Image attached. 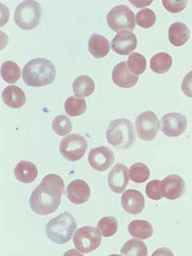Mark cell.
I'll use <instances>...</instances> for the list:
<instances>
[{
	"mask_svg": "<svg viewBox=\"0 0 192 256\" xmlns=\"http://www.w3.org/2000/svg\"><path fill=\"white\" fill-rule=\"evenodd\" d=\"M64 191V182L60 176L54 174L46 176L30 198L32 211L40 216L56 212L60 205Z\"/></svg>",
	"mask_w": 192,
	"mask_h": 256,
	"instance_id": "cell-1",
	"label": "cell"
},
{
	"mask_svg": "<svg viewBox=\"0 0 192 256\" xmlns=\"http://www.w3.org/2000/svg\"><path fill=\"white\" fill-rule=\"evenodd\" d=\"M56 76L54 64L46 58L32 59L24 66L22 70V79L28 86H47L54 81Z\"/></svg>",
	"mask_w": 192,
	"mask_h": 256,
	"instance_id": "cell-2",
	"label": "cell"
},
{
	"mask_svg": "<svg viewBox=\"0 0 192 256\" xmlns=\"http://www.w3.org/2000/svg\"><path fill=\"white\" fill-rule=\"evenodd\" d=\"M106 138L118 150H128L136 141L134 124L127 118L111 121L107 128Z\"/></svg>",
	"mask_w": 192,
	"mask_h": 256,
	"instance_id": "cell-3",
	"label": "cell"
},
{
	"mask_svg": "<svg viewBox=\"0 0 192 256\" xmlns=\"http://www.w3.org/2000/svg\"><path fill=\"white\" fill-rule=\"evenodd\" d=\"M77 223L72 214L63 212L48 222L46 232L48 238L56 244L68 243L72 239Z\"/></svg>",
	"mask_w": 192,
	"mask_h": 256,
	"instance_id": "cell-4",
	"label": "cell"
},
{
	"mask_svg": "<svg viewBox=\"0 0 192 256\" xmlns=\"http://www.w3.org/2000/svg\"><path fill=\"white\" fill-rule=\"evenodd\" d=\"M42 8L38 2L26 0L18 4L16 8L14 20L20 28L32 30L40 24Z\"/></svg>",
	"mask_w": 192,
	"mask_h": 256,
	"instance_id": "cell-5",
	"label": "cell"
},
{
	"mask_svg": "<svg viewBox=\"0 0 192 256\" xmlns=\"http://www.w3.org/2000/svg\"><path fill=\"white\" fill-rule=\"evenodd\" d=\"M107 24L112 30L120 32L134 30L136 17L131 8L126 4H118L112 8L106 16Z\"/></svg>",
	"mask_w": 192,
	"mask_h": 256,
	"instance_id": "cell-6",
	"label": "cell"
},
{
	"mask_svg": "<svg viewBox=\"0 0 192 256\" xmlns=\"http://www.w3.org/2000/svg\"><path fill=\"white\" fill-rule=\"evenodd\" d=\"M102 235L98 228L86 226L78 228L73 236V244L82 254L92 252L100 246Z\"/></svg>",
	"mask_w": 192,
	"mask_h": 256,
	"instance_id": "cell-7",
	"label": "cell"
},
{
	"mask_svg": "<svg viewBox=\"0 0 192 256\" xmlns=\"http://www.w3.org/2000/svg\"><path fill=\"white\" fill-rule=\"evenodd\" d=\"M88 148V142L83 136L70 134L61 140L60 152L68 161L74 162L84 157Z\"/></svg>",
	"mask_w": 192,
	"mask_h": 256,
	"instance_id": "cell-8",
	"label": "cell"
},
{
	"mask_svg": "<svg viewBox=\"0 0 192 256\" xmlns=\"http://www.w3.org/2000/svg\"><path fill=\"white\" fill-rule=\"evenodd\" d=\"M136 126L137 136L145 141L154 140L160 129L158 118L152 111L144 112L137 116Z\"/></svg>",
	"mask_w": 192,
	"mask_h": 256,
	"instance_id": "cell-9",
	"label": "cell"
},
{
	"mask_svg": "<svg viewBox=\"0 0 192 256\" xmlns=\"http://www.w3.org/2000/svg\"><path fill=\"white\" fill-rule=\"evenodd\" d=\"M160 130L166 136H182L188 127L187 118L182 114L172 112L164 115L160 120Z\"/></svg>",
	"mask_w": 192,
	"mask_h": 256,
	"instance_id": "cell-10",
	"label": "cell"
},
{
	"mask_svg": "<svg viewBox=\"0 0 192 256\" xmlns=\"http://www.w3.org/2000/svg\"><path fill=\"white\" fill-rule=\"evenodd\" d=\"M88 162L94 170L104 172L115 162V156L111 148L100 146L92 148L88 154Z\"/></svg>",
	"mask_w": 192,
	"mask_h": 256,
	"instance_id": "cell-11",
	"label": "cell"
},
{
	"mask_svg": "<svg viewBox=\"0 0 192 256\" xmlns=\"http://www.w3.org/2000/svg\"><path fill=\"white\" fill-rule=\"evenodd\" d=\"M111 45L112 50L116 54L128 56L136 49V36L132 31H121L112 40Z\"/></svg>",
	"mask_w": 192,
	"mask_h": 256,
	"instance_id": "cell-12",
	"label": "cell"
},
{
	"mask_svg": "<svg viewBox=\"0 0 192 256\" xmlns=\"http://www.w3.org/2000/svg\"><path fill=\"white\" fill-rule=\"evenodd\" d=\"M112 77L116 86L124 88H132L136 86L139 78L130 72L126 61L116 64L112 70Z\"/></svg>",
	"mask_w": 192,
	"mask_h": 256,
	"instance_id": "cell-13",
	"label": "cell"
},
{
	"mask_svg": "<svg viewBox=\"0 0 192 256\" xmlns=\"http://www.w3.org/2000/svg\"><path fill=\"white\" fill-rule=\"evenodd\" d=\"M108 182L110 188L114 193L124 192L129 182L127 166L122 164H116L109 173Z\"/></svg>",
	"mask_w": 192,
	"mask_h": 256,
	"instance_id": "cell-14",
	"label": "cell"
},
{
	"mask_svg": "<svg viewBox=\"0 0 192 256\" xmlns=\"http://www.w3.org/2000/svg\"><path fill=\"white\" fill-rule=\"evenodd\" d=\"M186 184L184 180L178 175H169L162 182V191L164 198L176 200L184 195Z\"/></svg>",
	"mask_w": 192,
	"mask_h": 256,
	"instance_id": "cell-15",
	"label": "cell"
},
{
	"mask_svg": "<svg viewBox=\"0 0 192 256\" xmlns=\"http://www.w3.org/2000/svg\"><path fill=\"white\" fill-rule=\"evenodd\" d=\"M121 204L128 214H140L145 206V198L140 192L136 190H128L122 194Z\"/></svg>",
	"mask_w": 192,
	"mask_h": 256,
	"instance_id": "cell-16",
	"label": "cell"
},
{
	"mask_svg": "<svg viewBox=\"0 0 192 256\" xmlns=\"http://www.w3.org/2000/svg\"><path fill=\"white\" fill-rule=\"evenodd\" d=\"M68 200L73 204H82L88 202L90 196V188L88 182L84 180H73L67 188Z\"/></svg>",
	"mask_w": 192,
	"mask_h": 256,
	"instance_id": "cell-17",
	"label": "cell"
},
{
	"mask_svg": "<svg viewBox=\"0 0 192 256\" xmlns=\"http://www.w3.org/2000/svg\"><path fill=\"white\" fill-rule=\"evenodd\" d=\"M2 98L4 104L14 109L20 108L26 100L24 91L16 86H9L4 88L2 92Z\"/></svg>",
	"mask_w": 192,
	"mask_h": 256,
	"instance_id": "cell-18",
	"label": "cell"
},
{
	"mask_svg": "<svg viewBox=\"0 0 192 256\" xmlns=\"http://www.w3.org/2000/svg\"><path fill=\"white\" fill-rule=\"evenodd\" d=\"M190 31L186 24L182 22H176L170 25L168 30V38L171 44L180 46L188 42Z\"/></svg>",
	"mask_w": 192,
	"mask_h": 256,
	"instance_id": "cell-19",
	"label": "cell"
},
{
	"mask_svg": "<svg viewBox=\"0 0 192 256\" xmlns=\"http://www.w3.org/2000/svg\"><path fill=\"white\" fill-rule=\"evenodd\" d=\"M16 179L24 184H30L38 177V170L35 164L28 161H20L14 170Z\"/></svg>",
	"mask_w": 192,
	"mask_h": 256,
	"instance_id": "cell-20",
	"label": "cell"
},
{
	"mask_svg": "<svg viewBox=\"0 0 192 256\" xmlns=\"http://www.w3.org/2000/svg\"><path fill=\"white\" fill-rule=\"evenodd\" d=\"M88 51L96 58L104 57L110 51L108 40L100 34H92L88 40Z\"/></svg>",
	"mask_w": 192,
	"mask_h": 256,
	"instance_id": "cell-21",
	"label": "cell"
},
{
	"mask_svg": "<svg viewBox=\"0 0 192 256\" xmlns=\"http://www.w3.org/2000/svg\"><path fill=\"white\" fill-rule=\"evenodd\" d=\"M74 94L81 97H88L95 90V83L88 75H80L76 77L72 84Z\"/></svg>",
	"mask_w": 192,
	"mask_h": 256,
	"instance_id": "cell-22",
	"label": "cell"
},
{
	"mask_svg": "<svg viewBox=\"0 0 192 256\" xmlns=\"http://www.w3.org/2000/svg\"><path fill=\"white\" fill-rule=\"evenodd\" d=\"M128 232L132 236L146 240L152 236L153 228L152 224L148 221L136 220L128 225Z\"/></svg>",
	"mask_w": 192,
	"mask_h": 256,
	"instance_id": "cell-23",
	"label": "cell"
},
{
	"mask_svg": "<svg viewBox=\"0 0 192 256\" xmlns=\"http://www.w3.org/2000/svg\"><path fill=\"white\" fill-rule=\"evenodd\" d=\"M172 64V57L166 52H158L150 59V66L153 72L164 74L170 70Z\"/></svg>",
	"mask_w": 192,
	"mask_h": 256,
	"instance_id": "cell-24",
	"label": "cell"
},
{
	"mask_svg": "<svg viewBox=\"0 0 192 256\" xmlns=\"http://www.w3.org/2000/svg\"><path fill=\"white\" fill-rule=\"evenodd\" d=\"M86 104L83 98L72 96L65 102V110L68 115L76 116L82 115L86 111Z\"/></svg>",
	"mask_w": 192,
	"mask_h": 256,
	"instance_id": "cell-25",
	"label": "cell"
},
{
	"mask_svg": "<svg viewBox=\"0 0 192 256\" xmlns=\"http://www.w3.org/2000/svg\"><path fill=\"white\" fill-rule=\"evenodd\" d=\"M122 256H148V248L143 242L136 239L128 240L120 250Z\"/></svg>",
	"mask_w": 192,
	"mask_h": 256,
	"instance_id": "cell-26",
	"label": "cell"
},
{
	"mask_svg": "<svg viewBox=\"0 0 192 256\" xmlns=\"http://www.w3.org/2000/svg\"><path fill=\"white\" fill-rule=\"evenodd\" d=\"M2 78L9 84H14L20 76L19 66L12 60L4 62L1 68Z\"/></svg>",
	"mask_w": 192,
	"mask_h": 256,
	"instance_id": "cell-27",
	"label": "cell"
},
{
	"mask_svg": "<svg viewBox=\"0 0 192 256\" xmlns=\"http://www.w3.org/2000/svg\"><path fill=\"white\" fill-rule=\"evenodd\" d=\"M118 222L115 217L106 216L100 219L98 224V230L104 237H111L118 232Z\"/></svg>",
	"mask_w": 192,
	"mask_h": 256,
	"instance_id": "cell-28",
	"label": "cell"
},
{
	"mask_svg": "<svg viewBox=\"0 0 192 256\" xmlns=\"http://www.w3.org/2000/svg\"><path fill=\"white\" fill-rule=\"evenodd\" d=\"M130 180L136 184H142L150 177V170L147 166L142 163L132 164L130 168Z\"/></svg>",
	"mask_w": 192,
	"mask_h": 256,
	"instance_id": "cell-29",
	"label": "cell"
},
{
	"mask_svg": "<svg viewBox=\"0 0 192 256\" xmlns=\"http://www.w3.org/2000/svg\"><path fill=\"white\" fill-rule=\"evenodd\" d=\"M126 62L128 68L132 74L138 76L145 72L146 68L145 57L138 52H134L130 54Z\"/></svg>",
	"mask_w": 192,
	"mask_h": 256,
	"instance_id": "cell-30",
	"label": "cell"
},
{
	"mask_svg": "<svg viewBox=\"0 0 192 256\" xmlns=\"http://www.w3.org/2000/svg\"><path fill=\"white\" fill-rule=\"evenodd\" d=\"M54 131L59 136H64L72 132V120L65 115H59L52 122Z\"/></svg>",
	"mask_w": 192,
	"mask_h": 256,
	"instance_id": "cell-31",
	"label": "cell"
},
{
	"mask_svg": "<svg viewBox=\"0 0 192 256\" xmlns=\"http://www.w3.org/2000/svg\"><path fill=\"white\" fill-rule=\"evenodd\" d=\"M156 16L152 9L146 8L138 11L136 15V22L139 26L150 28L156 22Z\"/></svg>",
	"mask_w": 192,
	"mask_h": 256,
	"instance_id": "cell-32",
	"label": "cell"
},
{
	"mask_svg": "<svg viewBox=\"0 0 192 256\" xmlns=\"http://www.w3.org/2000/svg\"><path fill=\"white\" fill-rule=\"evenodd\" d=\"M146 192L148 198L152 200H162L164 198L163 191H162V182L160 180H152L146 186Z\"/></svg>",
	"mask_w": 192,
	"mask_h": 256,
	"instance_id": "cell-33",
	"label": "cell"
},
{
	"mask_svg": "<svg viewBox=\"0 0 192 256\" xmlns=\"http://www.w3.org/2000/svg\"><path fill=\"white\" fill-rule=\"evenodd\" d=\"M162 4H163L164 8L166 9L168 11V12L172 13H178L182 12V10H184L186 6H187V4H188V2L187 1H162Z\"/></svg>",
	"mask_w": 192,
	"mask_h": 256,
	"instance_id": "cell-34",
	"label": "cell"
},
{
	"mask_svg": "<svg viewBox=\"0 0 192 256\" xmlns=\"http://www.w3.org/2000/svg\"><path fill=\"white\" fill-rule=\"evenodd\" d=\"M182 90L185 95L192 98V70L182 80Z\"/></svg>",
	"mask_w": 192,
	"mask_h": 256,
	"instance_id": "cell-35",
	"label": "cell"
},
{
	"mask_svg": "<svg viewBox=\"0 0 192 256\" xmlns=\"http://www.w3.org/2000/svg\"><path fill=\"white\" fill-rule=\"evenodd\" d=\"M130 2L136 8H140L148 6V4L152 3V1H131L130 0Z\"/></svg>",
	"mask_w": 192,
	"mask_h": 256,
	"instance_id": "cell-36",
	"label": "cell"
}]
</instances>
